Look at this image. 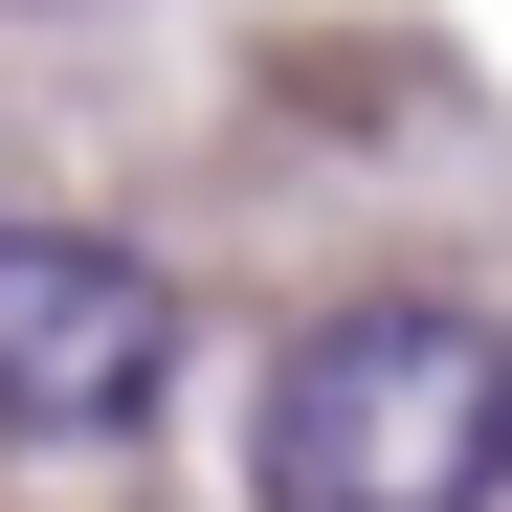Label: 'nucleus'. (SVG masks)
<instances>
[{
  "label": "nucleus",
  "instance_id": "nucleus-1",
  "mask_svg": "<svg viewBox=\"0 0 512 512\" xmlns=\"http://www.w3.org/2000/svg\"><path fill=\"white\" fill-rule=\"evenodd\" d=\"M512 490V334L446 290H357L268 357V512H490Z\"/></svg>",
  "mask_w": 512,
  "mask_h": 512
},
{
  "label": "nucleus",
  "instance_id": "nucleus-2",
  "mask_svg": "<svg viewBox=\"0 0 512 512\" xmlns=\"http://www.w3.org/2000/svg\"><path fill=\"white\" fill-rule=\"evenodd\" d=\"M179 401V290L112 223H0V446H134Z\"/></svg>",
  "mask_w": 512,
  "mask_h": 512
}]
</instances>
